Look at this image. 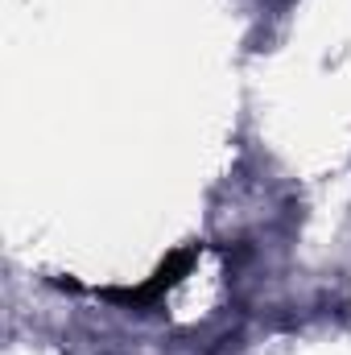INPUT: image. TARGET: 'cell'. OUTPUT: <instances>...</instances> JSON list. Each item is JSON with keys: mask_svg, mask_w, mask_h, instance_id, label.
Listing matches in <instances>:
<instances>
[{"mask_svg": "<svg viewBox=\"0 0 351 355\" xmlns=\"http://www.w3.org/2000/svg\"><path fill=\"white\" fill-rule=\"evenodd\" d=\"M190 265H194V252H190V248L170 252V257L162 261V268H157L145 285H137V289H103V297H108V302H116V306H132V310L153 306V302L174 285L178 277H186V272H190Z\"/></svg>", "mask_w": 351, "mask_h": 355, "instance_id": "1", "label": "cell"}]
</instances>
